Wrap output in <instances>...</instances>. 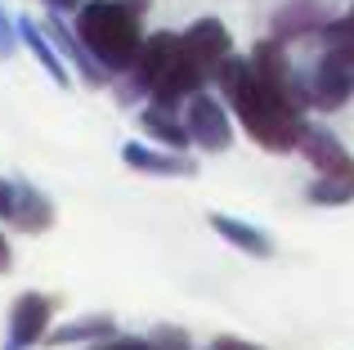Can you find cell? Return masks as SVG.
<instances>
[{"label": "cell", "mask_w": 354, "mask_h": 350, "mask_svg": "<svg viewBox=\"0 0 354 350\" xmlns=\"http://www.w3.org/2000/svg\"><path fill=\"white\" fill-rule=\"evenodd\" d=\"M220 90H225L229 108L238 113L242 131L260 144L265 153H292L301 149L305 131V108H310V90L305 77H296L292 59H287L283 41L269 36L251 50V59L229 54L216 72Z\"/></svg>", "instance_id": "1"}, {"label": "cell", "mask_w": 354, "mask_h": 350, "mask_svg": "<svg viewBox=\"0 0 354 350\" xmlns=\"http://www.w3.org/2000/svg\"><path fill=\"white\" fill-rule=\"evenodd\" d=\"M130 77H135V90H144L157 104H184V99H193L211 81L207 68L193 59L189 41L175 36V32L148 36L139 59H135V68H130Z\"/></svg>", "instance_id": "2"}, {"label": "cell", "mask_w": 354, "mask_h": 350, "mask_svg": "<svg viewBox=\"0 0 354 350\" xmlns=\"http://www.w3.org/2000/svg\"><path fill=\"white\" fill-rule=\"evenodd\" d=\"M144 0H86L77 9V36L108 72H130L144 50Z\"/></svg>", "instance_id": "3"}, {"label": "cell", "mask_w": 354, "mask_h": 350, "mask_svg": "<svg viewBox=\"0 0 354 350\" xmlns=\"http://www.w3.org/2000/svg\"><path fill=\"white\" fill-rule=\"evenodd\" d=\"M54 297L45 292H23L9 310V333H5V346L0 350H32V346H45V337L54 333Z\"/></svg>", "instance_id": "4"}, {"label": "cell", "mask_w": 354, "mask_h": 350, "mask_svg": "<svg viewBox=\"0 0 354 350\" xmlns=\"http://www.w3.org/2000/svg\"><path fill=\"white\" fill-rule=\"evenodd\" d=\"M184 122H189V135L202 153H225L234 144V126H229V108L220 104L216 95L198 90L184 108Z\"/></svg>", "instance_id": "5"}, {"label": "cell", "mask_w": 354, "mask_h": 350, "mask_svg": "<svg viewBox=\"0 0 354 350\" xmlns=\"http://www.w3.org/2000/svg\"><path fill=\"white\" fill-rule=\"evenodd\" d=\"M184 41H189V50H193V59L207 68V77L216 81V72H220V63L234 54V36H229V27L220 23V18H198V23L184 32Z\"/></svg>", "instance_id": "6"}, {"label": "cell", "mask_w": 354, "mask_h": 350, "mask_svg": "<svg viewBox=\"0 0 354 350\" xmlns=\"http://www.w3.org/2000/svg\"><path fill=\"white\" fill-rule=\"evenodd\" d=\"M121 162H126L130 171H139V175H166V180H189V175H198V162H189V158H180L175 149H148V144H139V140H130L126 149H121Z\"/></svg>", "instance_id": "7"}, {"label": "cell", "mask_w": 354, "mask_h": 350, "mask_svg": "<svg viewBox=\"0 0 354 350\" xmlns=\"http://www.w3.org/2000/svg\"><path fill=\"white\" fill-rule=\"evenodd\" d=\"M328 23L332 14L323 0H292V5H283L274 14V36L287 45V41H301V36H319Z\"/></svg>", "instance_id": "8"}, {"label": "cell", "mask_w": 354, "mask_h": 350, "mask_svg": "<svg viewBox=\"0 0 354 350\" xmlns=\"http://www.w3.org/2000/svg\"><path fill=\"white\" fill-rule=\"evenodd\" d=\"M207 225L216 229V234L225 238L229 247H238V252H247V256H260V261H269V256H274V238H269L265 229L247 225V220H238V216H225V211H211V216H207Z\"/></svg>", "instance_id": "9"}, {"label": "cell", "mask_w": 354, "mask_h": 350, "mask_svg": "<svg viewBox=\"0 0 354 350\" xmlns=\"http://www.w3.org/2000/svg\"><path fill=\"white\" fill-rule=\"evenodd\" d=\"M139 126L148 131V140L166 144V149H175V153H184L193 144L189 122H184V117H175V104H157V99H153V104L139 113Z\"/></svg>", "instance_id": "10"}, {"label": "cell", "mask_w": 354, "mask_h": 350, "mask_svg": "<svg viewBox=\"0 0 354 350\" xmlns=\"http://www.w3.org/2000/svg\"><path fill=\"white\" fill-rule=\"evenodd\" d=\"M301 153L314 162V171H341V167H354L350 149L328 131V126H310V131H305V140H301Z\"/></svg>", "instance_id": "11"}, {"label": "cell", "mask_w": 354, "mask_h": 350, "mask_svg": "<svg viewBox=\"0 0 354 350\" xmlns=\"http://www.w3.org/2000/svg\"><path fill=\"white\" fill-rule=\"evenodd\" d=\"M9 225L27 229V234H41V229L54 225V207L45 193H36L32 184H18V207H14V220Z\"/></svg>", "instance_id": "12"}, {"label": "cell", "mask_w": 354, "mask_h": 350, "mask_svg": "<svg viewBox=\"0 0 354 350\" xmlns=\"http://www.w3.org/2000/svg\"><path fill=\"white\" fill-rule=\"evenodd\" d=\"M310 202L314 207H346V202H354V167L319 171V180L310 184Z\"/></svg>", "instance_id": "13"}, {"label": "cell", "mask_w": 354, "mask_h": 350, "mask_svg": "<svg viewBox=\"0 0 354 350\" xmlns=\"http://www.w3.org/2000/svg\"><path fill=\"white\" fill-rule=\"evenodd\" d=\"M18 32H23V45L36 54V63H41V68L50 72L54 81H59V86H68V68H63V59L54 54V41H50V32L41 36V27H36L32 18H18Z\"/></svg>", "instance_id": "14"}, {"label": "cell", "mask_w": 354, "mask_h": 350, "mask_svg": "<svg viewBox=\"0 0 354 350\" xmlns=\"http://www.w3.org/2000/svg\"><path fill=\"white\" fill-rule=\"evenodd\" d=\"M113 337V319L108 315H90V319H77V324H63L45 337V346H72V342H108Z\"/></svg>", "instance_id": "15"}, {"label": "cell", "mask_w": 354, "mask_h": 350, "mask_svg": "<svg viewBox=\"0 0 354 350\" xmlns=\"http://www.w3.org/2000/svg\"><path fill=\"white\" fill-rule=\"evenodd\" d=\"M95 350H166L162 342H148V337H108Z\"/></svg>", "instance_id": "16"}, {"label": "cell", "mask_w": 354, "mask_h": 350, "mask_svg": "<svg viewBox=\"0 0 354 350\" xmlns=\"http://www.w3.org/2000/svg\"><path fill=\"white\" fill-rule=\"evenodd\" d=\"M18 41H23V32H18V23H14V18L5 14V9H0V59H9Z\"/></svg>", "instance_id": "17"}, {"label": "cell", "mask_w": 354, "mask_h": 350, "mask_svg": "<svg viewBox=\"0 0 354 350\" xmlns=\"http://www.w3.org/2000/svg\"><path fill=\"white\" fill-rule=\"evenodd\" d=\"M14 207H18V184L0 180V220H14Z\"/></svg>", "instance_id": "18"}, {"label": "cell", "mask_w": 354, "mask_h": 350, "mask_svg": "<svg viewBox=\"0 0 354 350\" xmlns=\"http://www.w3.org/2000/svg\"><path fill=\"white\" fill-rule=\"evenodd\" d=\"M9 265H14V247H9L5 229H0V274H9Z\"/></svg>", "instance_id": "19"}, {"label": "cell", "mask_w": 354, "mask_h": 350, "mask_svg": "<svg viewBox=\"0 0 354 350\" xmlns=\"http://www.w3.org/2000/svg\"><path fill=\"white\" fill-rule=\"evenodd\" d=\"M216 350H260V346H251V342H238V337H220Z\"/></svg>", "instance_id": "20"}, {"label": "cell", "mask_w": 354, "mask_h": 350, "mask_svg": "<svg viewBox=\"0 0 354 350\" xmlns=\"http://www.w3.org/2000/svg\"><path fill=\"white\" fill-rule=\"evenodd\" d=\"M45 5H50V9H72V14H77L86 0H45Z\"/></svg>", "instance_id": "21"}, {"label": "cell", "mask_w": 354, "mask_h": 350, "mask_svg": "<svg viewBox=\"0 0 354 350\" xmlns=\"http://www.w3.org/2000/svg\"><path fill=\"white\" fill-rule=\"evenodd\" d=\"M346 27H350V41H354V5H350V14H346Z\"/></svg>", "instance_id": "22"}, {"label": "cell", "mask_w": 354, "mask_h": 350, "mask_svg": "<svg viewBox=\"0 0 354 350\" xmlns=\"http://www.w3.org/2000/svg\"><path fill=\"white\" fill-rule=\"evenodd\" d=\"M211 350H216V346H211Z\"/></svg>", "instance_id": "23"}]
</instances>
